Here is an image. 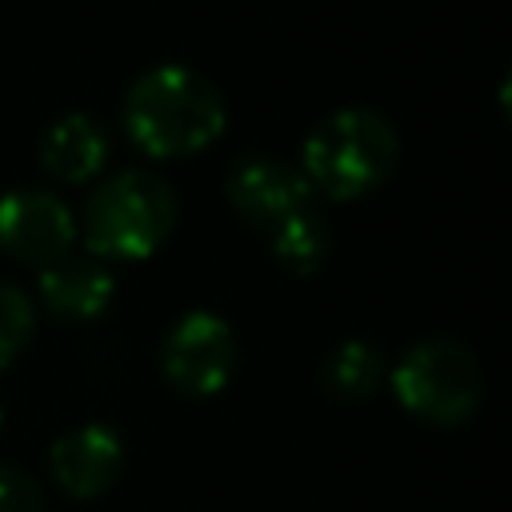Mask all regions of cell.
Here are the masks:
<instances>
[{
    "label": "cell",
    "mask_w": 512,
    "mask_h": 512,
    "mask_svg": "<svg viewBox=\"0 0 512 512\" xmlns=\"http://www.w3.org/2000/svg\"><path fill=\"white\" fill-rule=\"evenodd\" d=\"M228 204L236 208L240 220H248L256 232H272L296 212L316 204L312 184L304 180L300 168L276 160V156H244L228 172Z\"/></svg>",
    "instance_id": "obj_7"
},
{
    "label": "cell",
    "mask_w": 512,
    "mask_h": 512,
    "mask_svg": "<svg viewBox=\"0 0 512 512\" xmlns=\"http://www.w3.org/2000/svg\"><path fill=\"white\" fill-rule=\"evenodd\" d=\"M384 380V356L376 344L368 340H344L328 352L324 368H320V388L340 400V404H356L364 396H372Z\"/></svg>",
    "instance_id": "obj_11"
},
{
    "label": "cell",
    "mask_w": 512,
    "mask_h": 512,
    "mask_svg": "<svg viewBox=\"0 0 512 512\" xmlns=\"http://www.w3.org/2000/svg\"><path fill=\"white\" fill-rule=\"evenodd\" d=\"M76 216L44 188H12L0 196V248L24 264H52L72 252Z\"/></svg>",
    "instance_id": "obj_6"
},
{
    "label": "cell",
    "mask_w": 512,
    "mask_h": 512,
    "mask_svg": "<svg viewBox=\"0 0 512 512\" xmlns=\"http://www.w3.org/2000/svg\"><path fill=\"white\" fill-rule=\"evenodd\" d=\"M480 364L448 336H428L404 348L392 368V396L400 408L432 428H456L480 408Z\"/></svg>",
    "instance_id": "obj_4"
},
{
    "label": "cell",
    "mask_w": 512,
    "mask_h": 512,
    "mask_svg": "<svg viewBox=\"0 0 512 512\" xmlns=\"http://www.w3.org/2000/svg\"><path fill=\"white\" fill-rule=\"evenodd\" d=\"M0 512H44L40 480L16 464H0Z\"/></svg>",
    "instance_id": "obj_14"
},
{
    "label": "cell",
    "mask_w": 512,
    "mask_h": 512,
    "mask_svg": "<svg viewBox=\"0 0 512 512\" xmlns=\"http://www.w3.org/2000/svg\"><path fill=\"white\" fill-rule=\"evenodd\" d=\"M0 424H4V408H0Z\"/></svg>",
    "instance_id": "obj_15"
},
{
    "label": "cell",
    "mask_w": 512,
    "mask_h": 512,
    "mask_svg": "<svg viewBox=\"0 0 512 512\" xmlns=\"http://www.w3.org/2000/svg\"><path fill=\"white\" fill-rule=\"evenodd\" d=\"M224 100L216 84L188 64H156L140 72L124 96V128L144 156H192L224 132Z\"/></svg>",
    "instance_id": "obj_1"
},
{
    "label": "cell",
    "mask_w": 512,
    "mask_h": 512,
    "mask_svg": "<svg viewBox=\"0 0 512 512\" xmlns=\"http://www.w3.org/2000/svg\"><path fill=\"white\" fill-rule=\"evenodd\" d=\"M160 372L184 396H212L236 372V332L224 316L208 308L184 312L164 344H160Z\"/></svg>",
    "instance_id": "obj_5"
},
{
    "label": "cell",
    "mask_w": 512,
    "mask_h": 512,
    "mask_svg": "<svg viewBox=\"0 0 512 512\" xmlns=\"http://www.w3.org/2000/svg\"><path fill=\"white\" fill-rule=\"evenodd\" d=\"M400 160V136L388 116L372 108H336L312 124L300 172L312 192L332 200H356L380 188Z\"/></svg>",
    "instance_id": "obj_2"
},
{
    "label": "cell",
    "mask_w": 512,
    "mask_h": 512,
    "mask_svg": "<svg viewBox=\"0 0 512 512\" xmlns=\"http://www.w3.org/2000/svg\"><path fill=\"white\" fill-rule=\"evenodd\" d=\"M268 244H272V256H276L288 272L308 276V272H316V268L328 260L332 232H328L324 212L312 204V208L296 212L292 220H284L280 228H272V232H268Z\"/></svg>",
    "instance_id": "obj_12"
},
{
    "label": "cell",
    "mask_w": 512,
    "mask_h": 512,
    "mask_svg": "<svg viewBox=\"0 0 512 512\" xmlns=\"http://www.w3.org/2000/svg\"><path fill=\"white\" fill-rule=\"evenodd\" d=\"M36 292H40V304L52 316L84 324V320H96V316L108 312V304L116 296V276L104 260H96L88 252L84 256L68 252V256L40 268Z\"/></svg>",
    "instance_id": "obj_9"
},
{
    "label": "cell",
    "mask_w": 512,
    "mask_h": 512,
    "mask_svg": "<svg viewBox=\"0 0 512 512\" xmlns=\"http://www.w3.org/2000/svg\"><path fill=\"white\" fill-rule=\"evenodd\" d=\"M180 204L168 180L148 168H124L88 192L80 212V236L96 260H144L176 228Z\"/></svg>",
    "instance_id": "obj_3"
},
{
    "label": "cell",
    "mask_w": 512,
    "mask_h": 512,
    "mask_svg": "<svg viewBox=\"0 0 512 512\" xmlns=\"http://www.w3.org/2000/svg\"><path fill=\"white\" fill-rule=\"evenodd\" d=\"M108 160V132L88 112H64L40 136V168L60 184L92 180Z\"/></svg>",
    "instance_id": "obj_10"
},
{
    "label": "cell",
    "mask_w": 512,
    "mask_h": 512,
    "mask_svg": "<svg viewBox=\"0 0 512 512\" xmlns=\"http://www.w3.org/2000/svg\"><path fill=\"white\" fill-rule=\"evenodd\" d=\"M52 480L72 500H100L124 472V440L112 424H80L48 448Z\"/></svg>",
    "instance_id": "obj_8"
},
{
    "label": "cell",
    "mask_w": 512,
    "mask_h": 512,
    "mask_svg": "<svg viewBox=\"0 0 512 512\" xmlns=\"http://www.w3.org/2000/svg\"><path fill=\"white\" fill-rule=\"evenodd\" d=\"M32 332H36L32 296L20 284L0 280V368H12L24 356V348L32 344Z\"/></svg>",
    "instance_id": "obj_13"
}]
</instances>
